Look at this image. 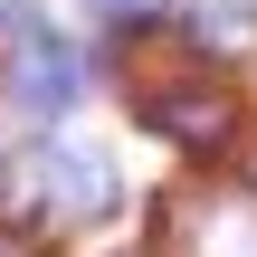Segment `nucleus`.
<instances>
[{"label": "nucleus", "mask_w": 257, "mask_h": 257, "mask_svg": "<svg viewBox=\"0 0 257 257\" xmlns=\"http://www.w3.org/2000/svg\"><path fill=\"white\" fill-rule=\"evenodd\" d=\"M10 191H19V210H29L38 229H67V219H95V210L114 200V162H105V153H76V143H38V153L10 172Z\"/></svg>", "instance_id": "obj_2"}, {"label": "nucleus", "mask_w": 257, "mask_h": 257, "mask_svg": "<svg viewBox=\"0 0 257 257\" xmlns=\"http://www.w3.org/2000/svg\"><path fill=\"white\" fill-rule=\"evenodd\" d=\"M248 181H257V153H248Z\"/></svg>", "instance_id": "obj_6"}, {"label": "nucleus", "mask_w": 257, "mask_h": 257, "mask_svg": "<svg viewBox=\"0 0 257 257\" xmlns=\"http://www.w3.org/2000/svg\"><path fill=\"white\" fill-rule=\"evenodd\" d=\"M95 10H105V19H143L153 0H95Z\"/></svg>", "instance_id": "obj_5"}, {"label": "nucleus", "mask_w": 257, "mask_h": 257, "mask_svg": "<svg viewBox=\"0 0 257 257\" xmlns=\"http://www.w3.org/2000/svg\"><path fill=\"white\" fill-rule=\"evenodd\" d=\"M191 38H200L210 57L257 48V0H191Z\"/></svg>", "instance_id": "obj_4"}, {"label": "nucleus", "mask_w": 257, "mask_h": 257, "mask_svg": "<svg viewBox=\"0 0 257 257\" xmlns=\"http://www.w3.org/2000/svg\"><path fill=\"white\" fill-rule=\"evenodd\" d=\"M0 76H10V105H19V114H67L76 86H86L76 48H67L48 19H29L19 0H0Z\"/></svg>", "instance_id": "obj_1"}, {"label": "nucleus", "mask_w": 257, "mask_h": 257, "mask_svg": "<svg viewBox=\"0 0 257 257\" xmlns=\"http://www.w3.org/2000/svg\"><path fill=\"white\" fill-rule=\"evenodd\" d=\"M143 114H153V134H172V143H191V153H229V134H238V95L210 86V76H200V86H191V76H181V86H153Z\"/></svg>", "instance_id": "obj_3"}]
</instances>
